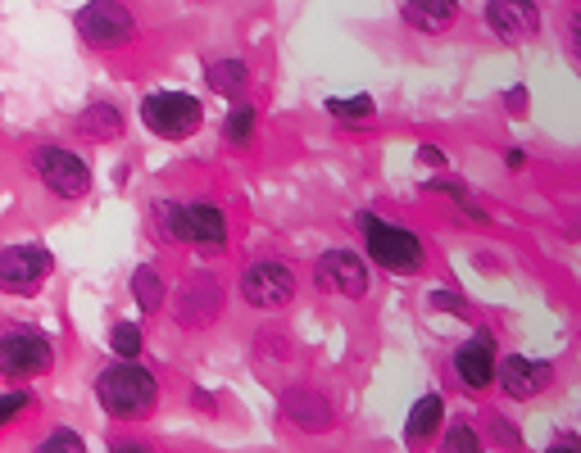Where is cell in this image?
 Masks as SVG:
<instances>
[{
  "mask_svg": "<svg viewBox=\"0 0 581 453\" xmlns=\"http://www.w3.org/2000/svg\"><path fill=\"white\" fill-rule=\"evenodd\" d=\"M95 399L101 409L119 422H141L160 404V381L141 359H114L101 377H95Z\"/></svg>",
  "mask_w": 581,
  "mask_h": 453,
  "instance_id": "cell-1",
  "label": "cell"
},
{
  "mask_svg": "<svg viewBox=\"0 0 581 453\" xmlns=\"http://www.w3.org/2000/svg\"><path fill=\"white\" fill-rule=\"evenodd\" d=\"M359 236H364V249H368V264H377L381 272L391 277H418L427 268V245L400 227V223H386L377 214H359Z\"/></svg>",
  "mask_w": 581,
  "mask_h": 453,
  "instance_id": "cell-2",
  "label": "cell"
},
{
  "mask_svg": "<svg viewBox=\"0 0 581 453\" xmlns=\"http://www.w3.org/2000/svg\"><path fill=\"white\" fill-rule=\"evenodd\" d=\"M55 368V340L32 322L0 331V377L10 381H37Z\"/></svg>",
  "mask_w": 581,
  "mask_h": 453,
  "instance_id": "cell-3",
  "label": "cell"
},
{
  "mask_svg": "<svg viewBox=\"0 0 581 453\" xmlns=\"http://www.w3.org/2000/svg\"><path fill=\"white\" fill-rule=\"evenodd\" d=\"M141 123L160 141H186L205 123V105L186 91H151L141 100Z\"/></svg>",
  "mask_w": 581,
  "mask_h": 453,
  "instance_id": "cell-4",
  "label": "cell"
},
{
  "mask_svg": "<svg viewBox=\"0 0 581 453\" xmlns=\"http://www.w3.org/2000/svg\"><path fill=\"white\" fill-rule=\"evenodd\" d=\"M73 28L95 50H119L136 37V14H132L128 0H86V6L73 14Z\"/></svg>",
  "mask_w": 581,
  "mask_h": 453,
  "instance_id": "cell-5",
  "label": "cell"
},
{
  "mask_svg": "<svg viewBox=\"0 0 581 453\" xmlns=\"http://www.w3.org/2000/svg\"><path fill=\"white\" fill-rule=\"evenodd\" d=\"M32 173L37 182L60 195V199H82L91 191V164L82 155H73L69 145H37L32 150Z\"/></svg>",
  "mask_w": 581,
  "mask_h": 453,
  "instance_id": "cell-6",
  "label": "cell"
},
{
  "mask_svg": "<svg viewBox=\"0 0 581 453\" xmlns=\"http://www.w3.org/2000/svg\"><path fill=\"white\" fill-rule=\"evenodd\" d=\"M300 281L290 272V264L282 259H255L246 272H241V299L259 313H282L290 299H296Z\"/></svg>",
  "mask_w": 581,
  "mask_h": 453,
  "instance_id": "cell-7",
  "label": "cell"
},
{
  "mask_svg": "<svg viewBox=\"0 0 581 453\" xmlns=\"http://www.w3.org/2000/svg\"><path fill=\"white\" fill-rule=\"evenodd\" d=\"M51 272L55 255L45 245H0V290L6 295H37Z\"/></svg>",
  "mask_w": 581,
  "mask_h": 453,
  "instance_id": "cell-8",
  "label": "cell"
},
{
  "mask_svg": "<svg viewBox=\"0 0 581 453\" xmlns=\"http://www.w3.org/2000/svg\"><path fill=\"white\" fill-rule=\"evenodd\" d=\"M455 377L468 394H481V390H491L496 377H500V354H496V336L481 327L472 331L459 349H455Z\"/></svg>",
  "mask_w": 581,
  "mask_h": 453,
  "instance_id": "cell-9",
  "label": "cell"
},
{
  "mask_svg": "<svg viewBox=\"0 0 581 453\" xmlns=\"http://www.w3.org/2000/svg\"><path fill=\"white\" fill-rule=\"evenodd\" d=\"M218 309H223V281L210 277V272L186 277L182 290L173 295V318H177V327H186V331L210 327V322L218 318Z\"/></svg>",
  "mask_w": 581,
  "mask_h": 453,
  "instance_id": "cell-10",
  "label": "cell"
},
{
  "mask_svg": "<svg viewBox=\"0 0 581 453\" xmlns=\"http://www.w3.org/2000/svg\"><path fill=\"white\" fill-rule=\"evenodd\" d=\"M314 281L342 299H364L368 295V264L355 255V249L336 245V249H323L318 255V268H314Z\"/></svg>",
  "mask_w": 581,
  "mask_h": 453,
  "instance_id": "cell-11",
  "label": "cell"
},
{
  "mask_svg": "<svg viewBox=\"0 0 581 453\" xmlns=\"http://www.w3.org/2000/svg\"><path fill=\"white\" fill-rule=\"evenodd\" d=\"M481 19H487V28H491L504 45L527 41V37L541 32V10H537V0H487Z\"/></svg>",
  "mask_w": 581,
  "mask_h": 453,
  "instance_id": "cell-12",
  "label": "cell"
},
{
  "mask_svg": "<svg viewBox=\"0 0 581 453\" xmlns=\"http://www.w3.org/2000/svg\"><path fill=\"white\" fill-rule=\"evenodd\" d=\"M550 381H554V368H550L546 359H527V354H509V359H500V377H496V385H500L509 399H518V404H527V399L546 394Z\"/></svg>",
  "mask_w": 581,
  "mask_h": 453,
  "instance_id": "cell-13",
  "label": "cell"
},
{
  "mask_svg": "<svg viewBox=\"0 0 581 453\" xmlns=\"http://www.w3.org/2000/svg\"><path fill=\"white\" fill-rule=\"evenodd\" d=\"M282 418H286L290 426H296V431H305V435H323V431L336 426L332 399L318 394V390H309V385H296V390H286V394H282Z\"/></svg>",
  "mask_w": 581,
  "mask_h": 453,
  "instance_id": "cell-14",
  "label": "cell"
},
{
  "mask_svg": "<svg viewBox=\"0 0 581 453\" xmlns=\"http://www.w3.org/2000/svg\"><path fill=\"white\" fill-rule=\"evenodd\" d=\"M186 245L201 255H218L227 245V214L218 205H186Z\"/></svg>",
  "mask_w": 581,
  "mask_h": 453,
  "instance_id": "cell-15",
  "label": "cell"
},
{
  "mask_svg": "<svg viewBox=\"0 0 581 453\" xmlns=\"http://www.w3.org/2000/svg\"><path fill=\"white\" fill-rule=\"evenodd\" d=\"M405 23L414 32L441 37L459 23V0H405Z\"/></svg>",
  "mask_w": 581,
  "mask_h": 453,
  "instance_id": "cell-16",
  "label": "cell"
},
{
  "mask_svg": "<svg viewBox=\"0 0 581 453\" xmlns=\"http://www.w3.org/2000/svg\"><path fill=\"white\" fill-rule=\"evenodd\" d=\"M123 127H128V119H123L119 105H110V100H91V105L78 114V132L86 141H95V145H101V141H119Z\"/></svg>",
  "mask_w": 581,
  "mask_h": 453,
  "instance_id": "cell-17",
  "label": "cell"
},
{
  "mask_svg": "<svg viewBox=\"0 0 581 453\" xmlns=\"http://www.w3.org/2000/svg\"><path fill=\"white\" fill-rule=\"evenodd\" d=\"M441 413H446L441 394H422L418 404L409 409V418H405V444H409V449H418L422 440H431V435H436V426H441Z\"/></svg>",
  "mask_w": 581,
  "mask_h": 453,
  "instance_id": "cell-18",
  "label": "cell"
},
{
  "mask_svg": "<svg viewBox=\"0 0 581 453\" xmlns=\"http://www.w3.org/2000/svg\"><path fill=\"white\" fill-rule=\"evenodd\" d=\"M151 231L160 245H186V205H177V199H155Z\"/></svg>",
  "mask_w": 581,
  "mask_h": 453,
  "instance_id": "cell-19",
  "label": "cell"
},
{
  "mask_svg": "<svg viewBox=\"0 0 581 453\" xmlns=\"http://www.w3.org/2000/svg\"><path fill=\"white\" fill-rule=\"evenodd\" d=\"M205 82H210L214 95H227L232 105H236V95L251 86V69H246V60H214L205 69Z\"/></svg>",
  "mask_w": 581,
  "mask_h": 453,
  "instance_id": "cell-20",
  "label": "cell"
},
{
  "mask_svg": "<svg viewBox=\"0 0 581 453\" xmlns=\"http://www.w3.org/2000/svg\"><path fill=\"white\" fill-rule=\"evenodd\" d=\"M132 295H136L141 313H160V309H164V299H169V281H164V272H160L155 264H141V268L132 272Z\"/></svg>",
  "mask_w": 581,
  "mask_h": 453,
  "instance_id": "cell-21",
  "label": "cell"
},
{
  "mask_svg": "<svg viewBox=\"0 0 581 453\" xmlns=\"http://www.w3.org/2000/svg\"><path fill=\"white\" fill-rule=\"evenodd\" d=\"M327 114H332L336 123H346V127H368V123L377 119V105H373V95H350V100L332 95V100H327Z\"/></svg>",
  "mask_w": 581,
  "mask_h": 453,
  "instance_id": "cell-22",
  "label": "cell"
},
{
  "mask_svg": "<svg viewBox=\"0 0 581 453\" xmlns=\"http://www.w3.org/2000/svg\"><path fill=\"white\" fill-rule=\"evenodd\" d=\"M255 123H259L255 105H246V100H241V105H232L227 119H223V141H227V145H251Z\"/></svg>",
  "mask_w": 581,
  "mask_h": 453,
  "instance_id": "cell-23",
  "label": "cell"
},
{
  "mask_svg": "<svg viewBox=\"0 0 581 453\" xmlns=\"http://www.w3.org/2000/svg\"><path fill=\"white\" fill-rule=\"evenodd\" d=\"M481 431H487V435H481V440H487V444H496L500 453H522V431L504 418V413H487V422H481Z\"/></svg>",
  "mask_w": 581,
  "mask_h": 453,
  "instance_id": "cell-24",
  "label": "cell"
},
{
  "mask_svg": "<svg viewBox=\"0 0 581 453\" xmlns=\"http://www.w3.org/2000/svg\"><path fill=\"white\" fill-rule=\"evenodd\" d=\"M441 453H487V440L477 435V426L455 422V426H446V435H441Z\"/></svg>",
  "mask_w": 581,
  "mask_h": 453,
  "instance_id": "cell-25",
  "label": "cell"
},
{
  "mask_svg": "<svg viewBox=\"0 0 581 453\" xmlns=\"http://www.w3.org/2000/svg\"><path fill=\"white\" fill-rule=\"evenodd\" d=\"M32 453H86V440H82L73 426H55V431H45V435L32 444Z\"/></svg>",
  "mask_w": 581,
  "mask_h": 453,
  "instance_id": "cell-26",
  "label": "cell"
},
{
  "mask_svg": "<svg viewBox=\"0 0 581 453\" xmlns=\"http://www.w3.org/2000/svg\"><path fill=\"white\" fill-rule=\"evenodd\" d=\"M141 344H145V336H141L136 322H114V327H110V349H114L119 359H136Z\"/></svg>",
  "mask_w": 581,
  "mask_h": 453,
  "instance_id": "cell-27",
  "label": "cell"
},
{
  "mask_svg": "<svg viewBox=\"0 0 581 453\" xmlns=\"http://www.w3.org/2000/svg\"><path fill=\"white\" fill-rule=\"evenodd\" d=\"M427 191H436V195H450L459 209H468V205H472V191H468V182H459V177H436V182H427Z\"/></svg>",
  "mask_w": 581,
  "mask_h": 453,
  "instance_id": "cell-28",
  "label": "cell"
},
{
  "mask_svg": "<svg viewBox=\"0 0 581 453\" xmlns=\"http://www.w3.org/2000/svg\"><path fill=\"white\" fill-rule=\"evenodd\" d=\"M28 404H32V394H28L23 385H19V390H6V394H0V426H10V422H14V418L28 409Z\"/></svg>",
  "mask_w": 581,
  "mask_h": 453,
  "instance_id": "cell-29",
  "label": "cell"
},
{
  "mask_svg": "<svg viewBox=\"0 0 581 453\" xmlns=\"http://www.w3.org/2000/svg\"><path fill=\"white\" fill-rule=\"evenodd\" d=\"M418 159H422L427 168H441V164H446V150H441V145H418Z\"/></svg>",
  "mask_w": 581,
  "mask_h": 453,
  "instance_id": "cell-30",
  "label": "cell"
},
{
  "mask_svg": "<svg viewBox=\"0 0 581 453\" xmlns=\"http://www.w3.org/2000/svg\"><path fill=\"white\" fill-rule=\"evenodd\" d=\"M110 453H155V444H145V440H114Z\"/></svg>",
  "mask_w": 581,
  "mask_h": 453,
  "instance_id": "cell-31",
  "label": "cell"
},
{
  "mask_svg": "<svg viewBox=\"0 0 581 453\" xmlns=\"http://www.w3.org/2000/svg\"><path fill=\"white\" fill-rule=\"evenodd\" d=\"M504 105H509V110H513V114H522V110H527V105H531V95H527V86H513V91H509V95H504Z\"/></svg>",
  "mask_w": 581,
  "mask_h": 453,
  "instance_id": "cell-32",
  "label": "cell"
},
{
  "mask_svg": "<svg viewBox=\"0 0 581 453\" xmlns=\"http://www.w3.org/2000/svg\"><path fill=\"white\" fill-rule=\"evenodd\" d=\"M568 45H572V55L581 60V10L568 19Z\"/></svg>",
  "mask_w": 581,
  "mask_h": 453,
  "instance_id": "cell-33",
  "label": "cell"
},
{
  "mask_svg": "<svg viewBox=\"0 0 581 453\" xmlns=\"http://www.w3.org/2000/svg\"><path fill=\"white\" fill-rule=\"evenodd\" d=\"M541 453H581V440L577 435H559L550 449H541Z\"/></svg>",
  "mask_w": 581,
  "mask_h": 453,
  "instance_id": "cell-34",
  "label": "cell"
},
{
  "mask_svg": "<svg viewBox=\"0 0 581 453\" xmlns=\"http://www.w3.org/2000/svg\"><path fill=\"white\" fill-rule=\"evenodd\" d=\"M431 299H436V309H455V313H463V299H459V295H450V290H436Z\"/></svg>",
  "mask_w": 581,
  "mask_h": 453,
  "instance_id": "cell-35",
  "label": "cell"
},
{
  "mask_svg": "<svg viewBox=\"0 0 581 453\" xmlns=\"http://www.w3.org/2000/svg\"><path fill=\"white\" fill-rule=\"evenodd\" d=\"M504 164H509V168H513V173H518V168H522V150H518V145H513V150H504Z\"/></svg>",
  "mask_w": 581,
  "mask_h": 453,
  "instance_id": "cell-36",
  "label": "cell"
}]
</instances>
